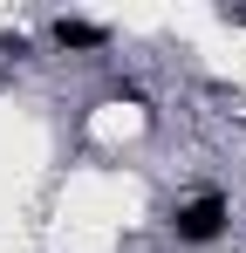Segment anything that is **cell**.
Instances as JSON below:
<instances>
[{"mask_svg": "<svg viewBox=\"0 0 246 253\" xmlns=\"http://www.w3.org/2000/svg\"><path fill=\"white\" fill-rule=\"evenodd\" d=\"M226 21H240V28H246V7H233V14H226Z\"/></svg>", "mask_w": 246, "mask_h": 253, "instance_id": "4", "label": "cell"}, {"mask_svg": "<svg viewBox=\"0 0 246 253\" xmlns=\"http://www.w3.org/2000/svg\"><path fill=\"white\" fill-rule=\"evenodd\" d=\"M28 48H35L28 35H0V55H14V62H28Z\"/></svg>", "mask_w": 246, "mask_h": 253, "instance_id": "3", "label": "cell"}, {"mask_svg": "<svg viewBox=\"0 0 246 253\" xmlns=\"http://www.w3.org/2000/svg\"><path fill=\"white\" fill-rule=\"evenodd\" d=\"M48 42L62 48V55H110V42H117V35H110L103 21H76V14H55V21H48Z\"/></svg>", "mask_w": 246, "mask_h": 253, "instance_id": "2", "label": "cell"}, {"mask_svg": "<svg viewBox=\"0 0 246 253\" xmlns=\"http://www.w3.org/2000/svg\"><path fill=\"white\" fill-rule=\"evenodd\" d=\"M164 226H171L178 247H219V240L233 233V199H226V192H192V199L171 206Z\"/></svg>", "mask_w": 246, "mask_h": 253, "instance_id": "1", "label": "cell"}]
</instances>
